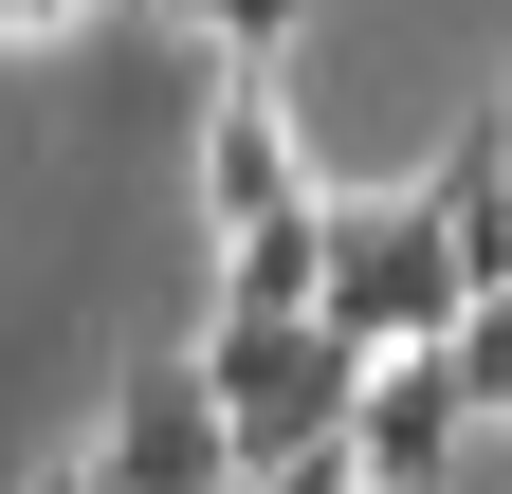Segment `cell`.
<instances>
[{"label":"cell","mask_w":512,"mask_h":494,"mask_svg":"<svg viewBox=\"0 0 512 494\" xmlns=\"http://www.w3.org/2000/svg\"><path fill=\"white\" fill-rule=\"evenodd\" d=\"M183 202H202V238H256V220H293V202H330L275 74H220V92H202V129H183Z\"/></svg>","instance_id":"277c9868"},{"label":"cell","mask_w":512,"mask_h":494,"mask_svg":"<svg viewBox=\"0 0 512 494\" xmlns=\"http://www.w3.org/2000/svg\"><path fill=\"white\" fill-rule=\"evenodd\" d=\"M458 385H476V421L512 440V293H476V312H458Z\"/></svg>","instance_id":"9c48e42d"},{"label":"cell","mask_w":512,"mask_h":494,"mask_svg":"<svg viewBox=\"0 0 512 494\" xmlns=\"http://www.w3.org/2000/svg\"><path fill=\"white\" fill-rule=\"evenodd\" d=\"M348 440L384 458V494H458L494 421H476V385H458V348H384V366H366V421H348Z\"/></svg>","instance_id":"5b68a950"},{"label":"cell","mask_w":512,"mask_h":494,"mask_svg":"<svg viewBox=\"0 0 512 494\" xmlns=\"http://www.w3.org/2000/svg\"><path fill=\"white\" fill-rule=\"evenodd\" d=\"M311 19H330V0H183V37H202L220 74H275V55H293Z\"/></svg>","instance_id":"ba28073f"},{"label":"cell","mask_w":512,"mask_h":494,"mask_svg":"<svg viewBox=\"0 0 512 494\" xmlns=\"http://www.w3.org/2000/svg\"><path fill=\"white\" fill-rule=\"evenodd\" d=\"M220 476H256V458H238V421H220V366H202V330H183V348H147V366L110 385L92 494H220Z\"/></svg>","instance_id":"3957f363"},{"label":"cell","mask_w":512,"mask_h":494,"mask_svg":"<svg viewBox=\"0 0 512 494\" xmlns=\"http://www.w3.org/2000/svg\"><path fill=\"white\" fill-rule=\"evenodd\" d=\"M220 494H275V476H220Z\"/></svg>","instance_id":"7c38bea8"},{"label":"cell","mask_w":512,"mask_h":494,"mask_svg":"<svg viewBox=\"0 0 512 494\" xmlns=\"http://www.w3.org/2000/svg\"><path fill=\"white\" fill-rule=\"evenodd\" d=\"M202 312H330V202H293V220L220 238V293H202Z\"/></svg>","instance_id":"52a82bcc"},{"label":"cell","mask_w":512,"mask_h":494,"mask_svg":"<svg viewBox=\"0 0 512 494\" xmlns=\"http://www.w3.org/2000/svg\"><path fill=\"white\" fill-rule=\"evenodd\" d=\"M110 0H0V55H37V37H92Z\"/></svg>","instance_id":"30bf717a"},{"label":"cell","mask_w":512,"mask_h":494,"mask_svg":"<svg viewBox=\"0 0 512 494\" xmlns=\"http://www.w3.org/2000/svg\"><path fill=\"white\" fill-rule=\"evenodd\" d=\"M458 312H476V257L439 238L421 183H403V202H330V330H366V348H458Z\"/></svg>","instance_id":"7a4b0ae2"},{"label":"cell","mask_w":512,"mask_h":494,"mask_svg":"<svg viewBox=\"0 0 512 494\" xmlns=\"http://www.w3.org/2000/svg\"><path fill=\"white\" fill-rule=\"evenodd\" d=\"M37 494H92V458H74V476H37Z\"/></svg>","instance_id":"8fae6325"},{"label":"cell","mask_w":512,"mask_h":494,"mask_svg":"<svg viewBox=\"0 0 512 494\" xmlns=\"http://www.w3.org/2000/svg\"><path fill=\"white\" fill-rule=\"evenodd\" d=\"M421 202H439V238L476 257V293H512V110H494L476 147H439V165H421Z\"/></svg>","instance_id":"8992f818"},{"label":"cell","mask_w":512,"mask_h":494,"mask_svg":"<svg viewBox=\"0 0 512 494\" xmlns=\"http://www.w3.org/2000/svg\"><path fill=\"white\" fill-rule=\"evenodd\" d=\"M202 366H220V421H238V458L275 476V458H311V440H348L366 421V330H330V312H202Z\"/></svg>","instance_id":"6da1fadb"}]
</instances>
